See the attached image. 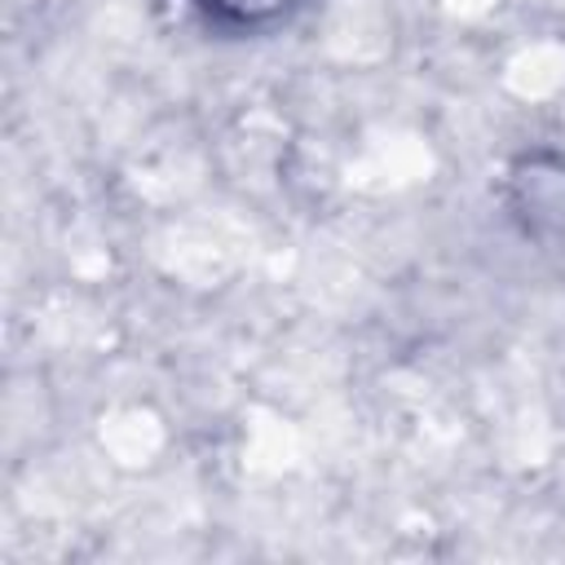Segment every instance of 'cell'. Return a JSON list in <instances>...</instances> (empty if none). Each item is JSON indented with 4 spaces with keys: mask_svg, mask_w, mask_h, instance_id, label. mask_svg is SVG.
Wrapping results in <instances>:
<instances>
[{
    "mask_svg": "<svg viewBox=\"0 0 565 565\" xmlns=\"http://www.w3.org/2000/svg\"><path fill=\"white\" fill-rule=\"evenodd\" d=\"M212 22L234 26V31H260L287 18L291 0H194Z\"/></svg>",
    "mask_w": 565,
    "mask_h": 565,
    "instance_id": "obj_1",
    "label": "cell"
}]
</instances>
